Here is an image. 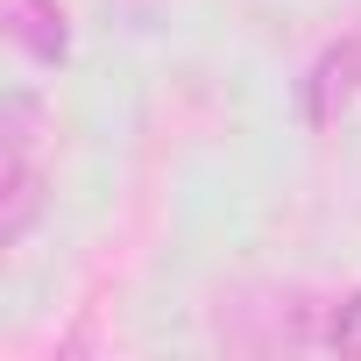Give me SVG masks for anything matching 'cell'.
Here are the masks:
<instances>
[{
    "label": "cell",
    "instance_id": "3957f363",
    "mask_svg": "<svg viewBox=\"0 0 361 361\" xmlns=\"http://www.w3.org/2000/svg\"><path fill=\"white\" fill-rule=\"evenodd\" d=\"M8 43L29 57V64H64L71 57V15L57 0H8Z\"/></svg>",
    "mask_w": 361,
    "mask_h": 361
},
{
    "label": "cell",
    "instance_id": "6da1fadb",
    "mask_svg": "<svg viewBox=\"0 0 361 361\" xmlns=\"http://www.w3.org/2000/svg\"><path fill=\"white\" fill-rule=\"evenodd\" d=\"M326 319H333V298L319 290H262V305H220V340L227 347H248V354H312L326 347Z\"/></svg>",
    "mask_w": 361,
    "mask_h": 361
},
{
    "label": "cell",
    "instance_id": "277c9868",
    "mask_svg": "<svg viewBox=\"0 0 361 361\" xmlns=\"http://www.w3.org/2000/svg\"><path fill=\"white\" fill-rule=\"evenodd\" d=\"M326 354H354V361H361V290H340V298H333V319H326Z\"/></svg>",
    "mask_w": 361,
    "mask_h": 361
},
{
    "label": "cell",
    "instance_id": "7a4b0ae2",
    "mask_svg": "<svg viewBox=\"0 0 361 361\" xmlns=\"http://www.w3.org/2000/svg\"><path fill=\"white\" fill-rule=\"evenodd\" d=\"M354 99H361V36H340V43H326L305 64V78H298V121L305 128H333Z\"/></svg>",
    "mask_w": 361,
    "mask_h": 361
}]
</instances>
